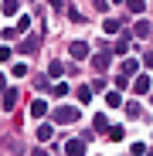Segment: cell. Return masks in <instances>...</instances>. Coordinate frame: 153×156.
Segmentation results:
<instances>
[{
    "label": "cell",
    "instance_id": "cell-1",
    "mask_svg": "<svg viewBox=\"0 0 153 156\" xmlns=\"http://www.w3.org/2000/svg\"><path fill=\"white\" fill-rule=\"evenodd\" d=\"M78 109L75 105H58L55 112H51V122H58V126H71V122H78Z\"/></svg>",
    "mask_w": 153,
    "mask_h": 156
},
{
    "label": "cell",
    "instance_id": "cell-2",
    "mask_svg": "<svg viewBox=\"0 0 153 156\" xmlns=\"http://www.w3.org/2000/svg\"><path fill=\"white\" fill-rule=\"evenodd\" d=\"M133 92L136 95H150L153 92V78L150 75H133Z\"/></svg>",
    "mask_w": 153,
    "mask_h": 156
},
{
    "label": "cell",
    "instance_id": "cell-3",
    "mask_svg": "<svg viewBox=\"0 0 153 156\" xmlns=\"http://www.w3.org/2000/svg\"><path fill=\"white\" fill-rule=\"evenodd\" d=\"M38 48H41V34H27V37L17 44V51H20V55H34Z\"/></svg>",
    "mask_w": 153,
    "mask_h": 156
},
{
    "label": "cell",
    "instance_id": "cell-4",
    "mask_svg": "<svg viewBox=\"0 0 153 156\" xmlns=\"http://www.w3.org/2000/svg\"><path fill=\"white\" fill-rule=\"evenodd\" d=\"M136 71H140V58H122L119 61V75L122 78H133Z\"/></svg>",
    "mask_w": 153,
    "mask_h": 156
},
{
    "label": "cell",
    "instance_id": "cell-5",
    "mask_svg": "<svg viewBox=\"0 0 153 156\" xmlns=\"http://www.w3.org/2000/svg\"><path fill=\"white\" fill-rule=\"evenodd\" d=\"M61 149H65V156H85V139H68Z\"/></svg>",
    "mask_w": 153,
    "mask_h": 156
},
{
    "label": "cell",
    "instance_id": "cell-6",
    "mask_svg": "<svg viewBox=\"0 0 153 156\" xmlns=\"http://www.w3.org/2000/svg\"><path fill=\"white\" fill-rule=\"evenodd\" d=\"M68 55H71V58H78V61L89 58V44H85V41H71V44H68Z\"/></svg>",
    "mask_w": 153,
    "mask_h": 156
},
{
    "label": "cell",
    "instance_id": "cell-7",
    "mask_svg": "<svg viewBox=\"0 0 153 156\" xmlns=\"http://www.w3.org/2000/svg\"><path fill=\"white\" fill-rule=\"evenodd\" d=\"M109 61H112V58H109V55H106V51H99V55H95V58H92V68H95V71H99V75H102V71H106V68H109Z\"/></svg>",
    "mask_w": 153,
    "mask_h": 156
},
{
    "label": "cell",
    "instance_id": "cell-8",
    "mask_svg": "<svg viewBox=\"0 0 153 156\" xmlns=\"http://www.w3.org/2000/svg\"><path fill=\"white\" fill-rule=\"evenodd\" d=\"M31 115H34V119H44V115H48V102H44V98H34V102H31Z\"/></svg>",
    "mask_w": 153,
    "mask_h": 156
},
{
    "label": "cell",
    "instance_id": "cell-9",
    "mask_svg": "<svg viewBox=\"0 0 153 156\" xmlns=\"http://www.w3.org/2000/svg\"><path fill=\"white\" fill-rule=\"evenodd\" d=\"M51 136H55V126H51V122H38V139H41V143H48Z\"/></svg>",
    "mask_w": 153,
    "mask_h": 156
},
{
    "label": "cell",
    "instance_id": "cell-10",
    "mask_svg": "<svg viewBox=\"0 0 153 156\" xmlns=\"http://www.w3.org/2000/svg\"><path fill=\"white\" fill-rule=\"evenodd\" d=\"M106 136H109L112 143H122V139H126V129H122V126H109V129H106Z\"/></svg>",
    "mask_w": 153,
    "mask_h": 156
},
{
    "label": "cell",
    "instance_id": "cell-11",
    "mask_svg": "<svg viewBox=\"0 0 153 156\" xmlns=\"http://www.w3.org/2000/svg\"><path fill=\"white\" fill-rule=\"evenodd\" d=\"M150 31H153V27H150V20H136V27H133V34H136V37H143V41L150 37Z\"/></svg>",
    "mask_w": 153,
    "mask_h": 156
},
{
    "label": "cell",
    "instance_id": "cell-12",
    "mask_svg": "<svg viewBox=\"0 0 153 156\" xmlns=\"http://www.w3.org/2000/svg\"><path fill=\"white\" fill-rule=\"evenodd\" d=\"M48 92H51V95H55V98H65V95H68L71 88H68V82H55V85H51Z\"/></svg>",
    "mask_w": 153,
    "mask_h": 156
},
{
    "label": "cell",
    "instance_id": "cell-13",
    "mask_svg": "<svg viewBox=\"0 0 153 156\" xmlns=\"http://www.w3.org/2000/svg\"><path fill=\"white\" fill-rule=\"evenodd\" d=\"M20 10V4H17V0H4V4H0V14H7V17H14Z\"/></svg>",
    "mask_w": 153,
    "mask_h": 156
},
{
    "label": "cell",
    "instance_id": "cell-14",
    "mask_svg": "<svg viewBox=\"0 0 153 156\" xmlns=\"http://www.w3.org/2000/svg\"><path fill=\"white\" fill-rule=\"evenodd\" d=\"M126 115H129V119H143V109H140V102H126Z\"/></svg>",
    "mask_w": 153,
    "mask_h": 156
},
{
    "label": "cell",
    "instance_id": "cell-15",
    "mask_svg": "<svg viewBox=\"0 0 153 156\" xmlns=\"http://www.w3.org/2000/svg\"><path fill=\"white\" fill-rule=\"evenodd\" d=\"M106 105H109V109L122 105V92H106Z\"/></svg>",
    "mask_w": 153,
    "mask_h": 156
},
{
    "label": "cell",
    "instance_id": "cell-16",
    "mask_svg": "<svg viewBox=\"0 0 153 156\" xmlns=\"http://www.w3.org/2000/svg\"><path fill=\"white\" fill-rule=\"evenodd\" d=\"M17 105V92L14 88H4V109H14Z\"/></svg>",
    "mask_w": 153,
    "mask_h": 156
},
{
    "label": "cell",
    "instance_id": "cell-17",
    "mask_svg": "<svg viewBox=\"0 0 153 156\" xmlns=\"http://www.w3.org/2000/svg\"><path fill=\"white\" fill-rule=\"evenodd\" d=\"M92 129H95V133H106V129H109V119H106V115H95V119H92Z\"/></svg>",
    "mask_w": 153,
    "mask_h": 156
},
{
    "label": "cell",
    "instance_id": "cell-18",
    "mask_svg": "<svg viewBox=\"0 0 153 156\" xmlns=\"http://www.w3.org/2000/svg\"><path fill=\"white\" fill-rule=\"evenodd\" d=\"M65 75V65L61 61H51V68H48V78H61Z\"/></svg>",
    "mask_w": 153,
    "mask_h": 156
},
{
    "label": "cell",
    "instance_id": "cell-19",
    "mask_svg": "<svg viewBox=\"0 0 153 156\" xmlns=\"http://www.w3.org/2000/svg\"><path fill=\"white\" fill-rule=\"evenodd\" d=\"M92 95H95L92 88H75V98H78L82 105H85V102H92Z\"/></svg>",
    "mask_w": 153,
    "mask_h": 156
},
{
    "label": "cell",
    "instance_id": "cell-20",
    "mask_svg": "<svg viewBox=\"0 0 153 156\" xmlns=\"http://www.w3.org/2000/svg\"><path fill=\"white\" fill-rule=\"evenodd\" d=\"M102 31H106V34H116V31H119V20H116V17H106V24H102Z\"/></svg>",
    "mask_w": 153,
    "mask_h": 156
},
{
    "label": "cell",
    "instance_id": "cell-21",
    "mask_svg": "<svg viewBox=\"0 0 153 156\" xmlns=\"http://www.w3.org/2000/svg\"><path fill=\"white\" fill-rule=\"evenodd\" d=\"M126 7H129V14H143V10H146L143 0H126Z\"/></svg>",
    "mask_w": 153,
    "mask_h": 156
},
{
    "label": "cell",
    "instance_id": "cell-22",
    "mask_svg": "<svg viewBox=\"0 0 153 156\" xmlns=\"http://www.w3.org/2000/svg\"><path fill=\"white\" fill-rule=\"evenodd\" d=\"M129 51V37H122V41H116V48H112V55H126Z\"/></svg>",
    "mask_w": 153,
    "mask_h": 156
},
{
    "label": "cell",
    "instance_id": "cell-23",
    "mask_svg": "<svg viewBox=\"0 0 153 156\" xmlns=\"http://www.w3.org/2000/svg\"><path fill=\"white\" fill-rule=\"evenodd\" d=\"M10 75H14V78H24V75H27V65H24V61H17V65L10 68Z\"/></svg>",
    "mask_w": 153,
    "mask_h": 156
},
{
    "label": "cell",
    "instance_id": "cell-24",
    "mask_svg": "<svg viewBox=\"0 0 153 156\" xmlns=\"http://www.w3.org/2000/svg\"><path fill=\"white\" fill-rule=\"evenodd\" d=\"M38 88H41V92L51 88V78H48V75H38Z\"/></svg>",
    "mask_w": 153,
    "mask_h": 156
},
{
    "label": "cell",
    "instance_id": "cell-25",
    "mask_svg": "<svg viewBox=\"0 0 153 156\" xmlns=\"http://www.w3.org/2000/svg\"><path fill=\"white\" fill-rule=\"evenodd\" d=\"M31 27V17H17V31H27Z\"/></svg>",
    "mask_w": 153,
    "mask_h": 156
},
{
    "label": "cell",
    "instance_id": "cell-26",
    "mask_svg": "<svg viewBox=\"0 0 153 156\" xmlns=\"http://www.w3.org/2000/svg\"><path fill=\"white\" fill-rule=\"evenodd\" d=\"M92 7H95L99 14H106V10H109V4H106V0H92Z\"/></svg>",
    "mask_w": 153,
    "mask_h": 156
},
{
    "label": "cell",
    "instance_id": "cell-27",
    "mask_svg": "<svg viewBox=\"0 0 153 156\" xmlns=\"http://www.w3.org/2000/svg\"><path fill=\"white\" fill-rule=\"evenodd\" d=\"M0 37H4V41H14V37H17V27H7V31L0 34Z\"/></svg>",
    "mask_w": 153,
    "mask_h": 156
},
{
    "label": "cell",
    "instance_id": "cell-28",
    "mask_svg": "<svg viewBox=\"0 0 153 156\" xmlns=\"http://www.w3.org/2000/svg\"><path fill=\"white\" fill-rule=\"evenodd\" d=\"M143 153H146V146L143 143H133V156H143Z\"/></svg>",
    "mask_w": 153,
    "mask_h": 156
},
{
    "label": "cell",
    "instance_id": "cell-29",
    "mask_svg": "<svg viewBox=\"0 0 153 156\" xmlns=\"http://www.w3.org/2000/svg\"><path fill=\"white\" fill-rule=\"evenodd\" d=\"M10 58V48H0V61H7Z\"/></svg>",
    "mask_w": 153,
    "mask_h": 156
},
{
    "label": "cell",
    "instance_id": "cell-30",
    "mask_svg": "<svg viewBox=\"0 0 153 156\" xmlns=\"http://www.w3.org/2000/svg\"><path fill=\"white\" fill-rule=\"evenodd\" d=\"M143 61H146V71H153V55H146Z\"/></svg>",
    "mask_w": 153,
    "mask_h": 156
},
{
    "label": "cell",
    "instance_id": "cell-31",
    "mask_svg": "<svg viewBox=\"0 0 153 156\" xmlns=\"http://www.w3.org/2000/svg\"><path fill=\"white\" fill-rule=\"evenodd\" d=\"M7 88V75H0V92H4Z\"/></svg>",
    "mask_w": 153,
    "mask_h": 156
},
{
    "label": "cell",
    "instance_id": "cell-32",
    "mask_svg": "<svg viewBox=\"0 0 153 156\" xmlns=\"http://www.w3.org/2000/svg\"><path fill=\"white\" fill-rule=\"evenodd\" d=\"M31 156H48V153H44V149H34V153H31Z\"/></svg>",
    "mask_w": 153,
    "mask_h": 156
},
{
    "label": "cell",
    "instance_id": "cell-33",
    "mask_svg": "<svg viewBox=\"0 0 153 156\" xmlns=\"http://www.w3.org/2000/svg\"><path fill=\"white\" fill-rule=\"evenodd\" d=\"M116 4H119V7H122V0H116Z\"/></svg>",
    "mask_w": 153,
    "mask_h": 156
},
{
    "label": "cell",
    "instance_id": "cell-34",
    "mask_svg": "<svg viewBox=\"0 0 153 156\" xmlns=\"http://www.w3.org/2000/svg\"><path fill=\"white\" fill-rule=\"evenodd\" d=\"M143 156H146V153H143Z\"/></svg>",
    "mask_w": 153,
    "mask_h": 156
}]
</instances>
